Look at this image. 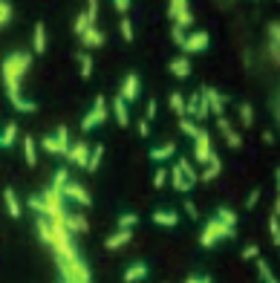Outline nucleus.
Instances as JSON below:
<instances>
[{
	"instance_id": "obj_1",
	"label": "nucleus",
	"mask_w": 280,
	"mask_h": 283,
	"mask_svg": "<svg viewBox=\"0 0 280 283\" xmlns=\"http://www.w3.org/2000/svg\"><path fill=\"white\" fill-rule=\"evenodd\" d=\"M29 64H32V55L29 52H15V55H9V58L3 61V84H6L9 98H18L21 95V78L29 70Z\"/></svg>"
},
{
	"instance_id": "obj_2",
	"label": "nucleus",
	"mask_w": 280,
	"mask_h": 283,
	"mask_svg": "<svg viewBox=\"0 0 280 283\" xmlns=\"http://www.w3.org/2000/svg\"><path fill=\"white\" fill-rule=\"evenodd\" d=\"M234 237H237V231H234L231 225H222L220 220H211V223L202 228L199 246H202V248H211V246H217L220 240H234Z\"/></svg>"
},
{
	"instance_id": "obj_3",
	"label": "nucleus",
	"mask_w": 280,
	"mask_h": 283,
	"mask_svg": "<svg viewBox=\"0 0 280 283\" xmlns=\"http://www.w3.org/2000/svg\"><path fill=\"white\" fill-rule=\"evenodd\" d=\"M58 271H61V283H90V269L84 260H70L58 257Z\"/></svg>"
},
{
	"instance_id": "obj_4",
	"label": "nucleus",
	"mask_w": 280,
	"mask_h": 283,
	"mask_svg": "<svg viewBox=\"0 0 280 283\" xmlns=\"http://www.w3.org/2000/svg\"><path fill=\"white\" fill-rule=\"evenodd\" d=\"M202 101H205V107H208L211 113H214V116H222V107H225V98H222L220 93H217V90H214V87H202Z\"/></svg>"
},
{
	"instance_id": "obj_5",
	"label": "nucleus",
	"mask_w": 280,
	"mask_h": 283,
	"mask_svg": "<svg viewBox=\"0 0 280 283\" xmlns=\"http://www.w3.org/2000/svg\"><path fill=\"white\" fill-rule=\"evenodd\" d=\"M67 200H72V202H78V205H90L93 202V197L84 191V185H78V182H67L64 185V191H61Z\"/></svg>"
},
{
	"instance_id": "obj_6",
	"label": "nucleus",
	"mask_w": 280,
	"mask_h": 283,
	"mask_svg": "<svg viewBox=\"0 0 280 283\" xmlns=\"http://www.w3.org/2000/svg\"><path fill=\"white\" fill-rule=\"evenodd\" d=\"M118 98H121L124 104L139 98V75H136V72H127V75H124V84H121V95H118Z\"/></svg>"
},
{
	"instance_id": "obj_7",
	"label": "nucleus",
	"mask_w": 280,
	"mask_h": 283,
	"mask_svg": "<svg viewBox=\"0 0 280 283\" xmlns=\"http://www.w3.org/2000/svg\"><path fill=\"white\" fill-rule=\"evenodd\" d=\"M194 142H197V145H194V156H197V162H208L211 154H214V148H211L214 142H211V136L205 133V130H202V133H199Z\"/></svg>"
},
{
	"instance_id": "obj_8",
	"label": "nucleus",
	"mask_w": 280,
	"mask_h": 283,
	"mask_svg": "<svg viewBox=\"0 0 280 283\" xmlns=\"http://www.w3.org/2000/svg\"><path fill=\"white\" fill-rule=\"evenodd\" d=\"M205 47H208V32H194V35L185 38L182 52H202Z\"/></svg>"
},
{
	"instance_id": "obj_9",
	"label": "nucleus",
	"mask_w": 280,
	"mask_h": 283,
	"mask_svg": "<svg viewBox=\"0 0 280 283\" xmlns=\"http://www.w3.org/2000/svg\"><path fill=\"white\" fill-rule=\"evenodd\" d=\"M67 159H70V162H75V165L87 168V159H90V145H87V142H78V145H72L70 154H67Z\"/></svg>"
},
{
	"instance_id": "obj_10",
	"label": "nucleus",
	"mask_w": 280,
	"mask_h": 283,
	"mask_svg": "<svg viewBox=\"0 0 280 283\" xmlns=\"http://www.w3.org/2000/svg\"><path fill=\"white\" fill-rule=\"evenodd\" d=\"M148 263H142V260H136L133 266H130L127 271H124V283H136V280H145L148 277Z\"/></svg>"
},
{
	"instance_id": "obj_11",
	"label": "nucleus",
	"mask_w": 280,
	"mask_h": 283,
	"mask_svg": "<svg viewBox=\"0 0 280 283\" xmlns=\"http://www.w3.org/2000/svg\"><path fill=\"white\" fill-rule=\"evenodd\" d=\"M64 228L67 231H87L90 225H87V220H84L81 214H67L64 217Z\"/></svg>"
},
{
	"instance_id": "obj_12",
	"label": "nucleus",
	"mask_w": 280,
	"mask_h": 283,
	"mask_svg": "<svg viewBox=\"0 0 280 283\" xmlns=\"http://www.w3.org/2000/svg\"><path fill=\"white\" fill-rule=\"evenodd\" d=\"M81 41H84V47H101V44H104V32L95 29V26H90V29L81 35Z\"/></svg>"
},
{
	"instance_id": "obj_13",
	"label": "nucleus",
	"mask_w": 280,
	"mask_h": 283,
	"mask_svg": "<svg viewBox=\"0 0 280 283\" xmlns=\"http://www.w3.org/2000/svg\"><path fill=\"white\" fill-rule=\"evenodd\" d=\"M55 145H58V154H61V156L70 154V130L64 127V124H61L58 133H55Z\"/></svg>"
},
{
	"instance_id": "obj_14",
	"label": "nucleus",
	"mask_w": 280,
	"mask_h": 283,
	"mask_svg": "<svg viewBox=\"0 0 280 283\" xmlns=\"http://www.w3.org/2000/svg\"><path fill=\"white\" fill-rule=\"evenodd\" d=\"M3 200H6V208H9V217H21V202H18V194L12 188L3 191Z\"/></svg>"
},
{
	"instance_id": "obj_15",
	"label": "nucleus",
	"mask_w": 280,
	"mask_h": 283,
	"mask_svg": "<svg viewBox=\"0 0 280 283\" xmlns=\"http://www.w3.org/2000/svg\"><path fill=\"white\" fill-rule=\"evenodd\" d=\"M211 168H205V174H202V179H205V182H211V179H217L220 177V171H222V162H220V156L217 154H211Z\"/></svg>"
},
{
	"instance_id": "obj_16",
	"label": "nucleus",
	"mask_w": 280,
	"mask_h": 283,
	"mask_svg": "<svg viewBox=\"0 0 280 283\" xmlns=\"http://www.w3.org/2000/svg\"><path fill=\"white\" fill-rule=\"evenodd\" d=\"M171 72H174L176 78H188L191 75V64L185 58H174L171 61Z\"/></svg>"
},
{
	"instance_id": "obj_17",
	"label": "nucleus",
	"mask_w": 280,
	"mask_h": 283,
	"mask_svg": "<svg viewBox=\"0 0 280 283\" xmlns=\"http://www.w3.org/2000/svg\"><path fill=\"white\" fill-rule=\"evenodd\" d=\"M35 52H47V26L44 24H35Z\"/></svg>"
},
{
	"instance_id": "obj_18",
	"label": "nucleus",
	"mask_w": 280,
	"mask_h": 283,
	"mask_svg": "<svg viewBox=\"0 0 280 283\" xmlns=\"http://www.w3.org/2000/svg\"><path fill=\"white\" fill-rule=\"evenodd\" d=\"M130 237H133L130 231H116L113 237H107L104 240V246L107 248H118V246H124V243H130Z\"/></svg>"
},
{
	"instance_id": "obj_19",
	"label": "nucleus",
	"mask_w": 280,
	"mask_h": 283,
	"mask_svg": "<svg viewBox=\"0 0 280 283\" xmlns=\"http://www.w3.org/2000/svg\"><path fill=\"white\" fill-rule=\"evenodd\" d=\"M67 182H70V171H67V168H58V171H55V177H52V185H49V188H52V191H64Z\"/></svg>"
},
{
	"instance_id": "obj_20",
	"label": "nucleus",
	"mask_w": 280,
	"mask_h": 283,
	"mask_svg": "<svg viewBox=\"0 0 280 283\" xmlns=\"http://www.w3.org/2000/svg\"><path fill=\"white\" fill-rule=\"evenodd\" d=\"M113 113H116V121L121 124V127H124V124L130 121V116H127V104H124L121 98H116V101H113Z\"/></svg>"
},
{
	"instance_id": "obj_21",
	"label": "nucleus",
	"mask_w": 280,
	"mask_h": 283,
	"mask_svg": "<svg viewBox=\"0 0 280 283\" xmlns=\"http://www.w3.org/2000/svg\"><path fill=\"white\" fill-rule=\"evenodd\" d=\"M38 237H41V243H44V246H52V228L47 225V217H41V220H38Z\"/></svg>"
},
{
	"instance_id": "obj_22",
	"label": "nucleus",
	"mask_w": 280,
	"mask_h": 283,
	"mask_svg": "<svg viewBox=\"0 0 280 283\" xmlns=\"http://www.w3.org/2000/svg\"><path fill=\"white\" fill-rule=\"evenodd\" d=\"M153 223L156 225H176L179 223V217H176L174 211H156L153 214Z\"/></svg>"
},
{
	"instance_id": "obj_23",
	"label": "nucleus",
	"mask_w": 280,
	"mask_h": 283,
	"mask_svg": "<svg viewBox=\"0 0 280 283\" xmlns=\"http://www.w3.org/2000/svg\"><path fill=\"white\" fill-rule=\"evenodd\" d=\"M24 156H26V165H35V162H38L35 139H32V136H26V139H24Z\"/></svg>"
},
{
	"instance_id": "obj_24",
	"label": "nucleus",
	"mask_w": 280,
	"mask_h": 283,
	"mask_svg": "<svg viewBox=\"0 0 280 283\" xmlns=\"http://www.w3.org/2000/svg\"><path fill=\"white\" fill-rule=\"evenodd\" d=\"M174 154H176V145H171V142H168L165 148H153V151H151V159H156V162H159V159H168V156H174Z\"/></svg>"
},
{
	"instance_id": "obj_25",
	"label": "nucleus",
	"mask_w": 280,
	"mask_h": 283,
	"mask_svg": "<svg viewBox=\"0 0 280 283\" xmlns=\"http://www.w3.org/2000/svg\"><path fill=\"white\" fill-rule=\"evenodd\" d=\"M12 107H15V110H21V113H35V110H38L35 101H29V98H21V95H18V98H12Z\"/></svg>"
},
{
	"instance_id": "obj_26",
	"label": "nucleus",
	"mask_w": 280,
	"mask_h": 283,
	"mask_svg": "<svg viewBox=\"0 0 280 283\" xmlns=\"http://www.w3.org/2000/svg\"><path fill=\"white\" fill-rule=\"evenodd\" d=\"M214 220H220L222 225H231L234 228V223H237V214L231 211V208H217V217Z\"/></svg>"
},
{
	"instance_id": "obj_27",
	"label": "nucleus",
	"mask_w": 280,
	"mask_h": 283,
	"mask_svg": "<svg viewBox=\"0 0 280 283\" xmlns=\"http://www.w3.org/2000/svg\"><path fill=\"white\" fill-rule=\"evenodd\" d=\"M101 159H104V148L95 145V151L90 154V159H87V171H95V168L101 165Z\"/></svg>"
},
{
	"instance_id": "obj_28",
	"label": "nucleus",
	"mask_w": 280,
	"mask_h": 283,
	"mask_svg": "<svg viewBox=\"0 0 280 283\" xmlns=\"http://www.w3.org/2000/svg\"><path fill=\"white\" fill-rule=\"evenodd\" d=\"M176 165H179V171H182V177H185V182H188V185H194V182L199 179V177H197V171H194V168L188 165L185 159H179Z\"/></svg>"
},
{
	"instance_id": "obj_29",
	"label": "nucleus",
	"mask_w": 280,
	"mask_h": 283,
	"mask_svg": "<svg viewBox=\"0 0 280 283\" xmlns=\"http://www.w3.org/2000/svg\"><path fill=\"white\" fill-rule=\"evenodd\" d=\"M168 101H171V107H174V113L185 116V98H182V93H171L168 95Z\"/></svg>"
},
{
	"instance_id": "obj_30",
	"label": "nucleus",
	"mask_w": 280,
	"mask_h": 283,
	"mask_svg": "<svg viewBox=\"0 0 280 283\" xmlns=\"http://www.w3.org/2000/svg\"><path fill=\"white\" fill-rule=\"evenodd\" d=\"M179 130H182V133H185V136H191V139H197L199 133H202V130H199L197 124H194V121H188L185 116H182V121H179Z\"/></svg>"
},
{
	"instance_id": "obj_31",
	"label": "nucleus",
	"mask_w": 280,
	"mask_h": 283,
	"mask_svg": "<svg viewBox=\"0 0 280 283\" xmlns=\"http://www.w3.org/2000/svg\"><path fill=\"white\" fill-rule=\"evenodd\" d=\"M136 223H139L136 214H121V217H118V231H130Z\"/></svg>"
},
{
	"instance_id": "obj_32",
	"label": "nucleus",
	"mask_w": 280,
	"mask_h": 283,
	"mask_svg": "<svg viewBox=\"0 0 280 283\" xmlns=\"http://www.w3.org/2000/svg\"><path fill=\"white\" fill-rule=\"evenodd\" d=\"M182 12H188V3H185V0H174V3H168V15H171L174 21H176V18H179Z\"/></svg>"
},
{
	"instance_id": "obj_33",
	"label": "nucleus",
	"mask_w": 280,
	"mask_h": 283,
	"mask_svg": "<svg viewBox=\"0 0 280 283\" xmlns=\"http://www.w3.org/2000/svg\"><path fill=\"white\" fill-rule=\"evenodd\" d=\"M15 136H18V124H6V130H3V136H0V142H3V148H9L15 142Z\"/></svg>"
},
{
	"instance_id": "obj_34",
	"label": "nucleus",
	"mask_w": 280,
	"mask_h": 283,
	"mask_svg": "<svg viewBox=\"0 0 280 283\" xmlns=\"http://www.w3.org/2000/svg\"><path fill=\"white\" fill-rule=\"evenodd\" d=\"M101 121H98V116H95V110H90L87 116L81 118V130H93V127H98Z\"/></svg>"
},
{
	"instance_id": "obj_35",
	"label": "nucleus",
	"mask_w": 280,
	"mask_h": 283,
	"mask_svg": "<svg viewBox=\"0 0 280 283\" xmlns=\"http://www.w3.org/2000/svg\"><path fill=\"white\" fill-rule=\"evenodd\" d=\"M268 231H271V243L280 246V225H277V214H271V220H268Z\"/></svg>"
},
{
	"instance_id": "obj_36",
	"label": "nucleus",
	"mask_w": 280,
	"mask_h": 283,
	"mask_svg": "<svg viewBox=\"0 0 280 283\" xmlns=\"http://www.w3.org/2000/svg\"><path fill=\"white\" fill-rule=\"evenodd\" d=\"M174 188H176V191H191V185L185 182V177H182V171H179V165L174 168Z\"/></svg>"
},
{
	"instance_id": "obj_37",
	"label": "nucleus",
	"mask_w": 280,
	"mask_h": 283,
	"mask_svg": "<svg viewBox=\"0 0 280 283\" xmlns=\"http://www.w3.org/2000/svg\"><path fill=\"white\" fill-rule=\"evenodd\" d=\"M26 205H29L32 211H38V214H47V202H44V197H29Z\"/></svg>"
},
{
	"instance_id": "obj_38",
	"label": "nucleus",
	"mask_w": 280,
	"mask_h": 283,
	"mask_svg": "<svg viewBox=\"0 0 280 283\" xmlns=\"http://www.w3.org/2000/svg\"><path fill=\"white\" fill-rule=\"evenodd\" d=\"M90 75H93V58L81 52V78H90Z\"/></svg>"
},
{
	"instance_id": "obj_39",
	"label": "nucleus",
	"mask_w": 280,
	"mask_h": 283,
	"mask_svg": "<svg viewBox=\"0 0 280 283\" xmlns=\"http://www.w3.org/2000/svg\"><path fill=\"white\" fill-rule=\"evenodd\" d=\"M257 269H260V277H263L266 283L274 280V274H271V269H268V263H266V260H257Z\"/></svg>"
},
{
	"instance_id": "obj_40",
	"label": "nucleus",
	"mask_w": 280,
	"mask_h": 283,
	"mask_svg": "<svg viewBox=\"0 0 280 283\" xmlns=\"http://www.w3.org/2000/svg\"><path fill=\"white\" fill-rule=\"evenodd\" d=\"M93 110H95V116H98V121H104V118H107V104H104V98H101V95L95 98Z\"/></svg>"
},
{
	"instance_id": "obj_41",
	"label": "nucleus",
	"mask_w": 280,
	"mask_h": 283,
	"mask_svg": "<svg viewBox=\"0 0 280 283\" xmlns=\"http://www.w3.org/2000/svg\"><path fill=\"white\" fill-rule=\"evenodd\" d=\"M118 29H121V38H124V41H133V24H130L127 18H121Z\"/></svg>"
},
{
	"instance_id": "obj_42",
	"label": "nucleus",
	"mask_w": 280,
	"mask_h": 283,
	"mask_svg": "<svg viewBox=\"0 0 280 283\" xmlns=\"http://www.w3.org/2000/svg\"><path fill=\"white\" fill-rule=\"evenodd\" d=\"M87 29H90V18H87V15H78V18H75V32L84 35Z\"/></svg>"
},
{
	"instance_id": "obj_43",
	"label": "nucleus",
	"mask_w": 280,
	"mask_h": 283,
	"mask_svg": "<svg viewBox=\"0 0 280 283\" xmlns=\"http://www.w3.org/2000/svg\"><path fill=\"white\" fill-rule=\"evenodd\" d=\"M191 24H194V15H191V9H188V12H182L179 18H176V24H174V26L185 29V26H191Z\"/></svg>"
},
{
	"instance_id": "obj_44",
	"label": "nucleus",
	"mask_w": 280,
	"mask_h": 283,
	"mask_svg": "<svg viewBox=\"0 0 280 283\" xmlns=\"http://www.w3.org/2000/svg\"><path fill=\"white\" fill-rule=\"evenodd\" d=\"M268 44H280V24H268Z\"/></svg>"
},
{
	"instance_id": "obj_45",
	"label": "nucleus",
	"mask_w": 280,
	"mask_h": 283,
	"mask_svg": "<svg viewBox=\"0 0 280 283\" xmlns=\"http://www.w3.org/2000/svg\"><path fill=\"white\" fill-rule=\"evenodd\" d=\"M9 18H12V3H0V26L9 24Z\"/></svg>"
},
{
	"instance_id": "obj_46",
	"label": "nucleus",
	"mask_w": 280,
	"mask_h": 283,
	"mask_svg": "<svg viewBox=\"0 0 280 283\" xmlns=\"http://www.w3.org/2000/svg\"><path fill=\"white\" fill-rule=\"evenodd\" d=\"M197 110H199V95H191L185 101V113H191V116H197Z\"/></svg>"
},
{
	"instance_id": "obj_47",
	"label": "nucleus",
	"mask_w": 280,
	"mask_h": 283,
	"mask_svg": "<svg viewBox=\"0 0 280 283\" xmlns=\"http://www.w3.org/2000/svg\"><path fill=\"white\" fill-rule=\"evenodd\" d=\"M240 118H243L245 127H251V124H254V121H251V107H248V104H240Z\"/></svg>"
},
{
	"instance_id": "obj_48",
	"label": "nucleus",
	"mask_w": 280,
	"mask_h": 283,
	"mask_svg": "<svg viewBox=\"0 0 280 283\" xmlns=\"http://www.w3.org/2000/svg\"><path fill=\"white\" fill-rule=\"evenodd\" d=\"M225 139H228V145H231V148H240V145H243V136H240V133H234V130H228V133H225Z\"/></svg>"
},
{
	"instance_id": "obj_49",
	"label": "nucleus",
	"mask_w": 280,
	"mask_h": 283,
	"mask_svg": "<svg viewBox=\"0 0 280 283\" xmlns=\"http://www.w3.org/2000/svg\"><path fill=\"white\" fill-rule=\"evenodd\" d=\"M165 179H168V171H165V168H159V171L153 174V185H156V188H162Z\"/></svg>"
},
{
	"instance_id": "obj_50",
	"label": "nucleus",
	"mask_w": 280,
	"mask_h": 283,
	"mask_svg": "<svg viewBox=\"0 0 280 283\" xmlns=\"http://www.w3.org/2000/svg\"><path fill=\"white\" fill-rule=\"evenodd\" d=\"M185 283H211V277L208 274H188Z\"/></svg>"
},
{
	"instance_id": "obj_51",
	"label": "nucleus",
	"mask_w": 280,
	"mask_h": 283,
	"mask_svg": "<svg viewBox=\"0 0 280 283\" xmlns=\"http://www.w3.org/2000/svg\"><path fill=\"white\" fill-rule=\"evenodd\" d=\"M171 38H174V41H176V44H179V47L185 44V32H182L179 26H174V29H171Z\"/></svg>"
},
{
	"instance_id": "obj_52",
	"label": "nucleus",
	"mask_w": 280,
	"mask_h": 283,
	"mask_svg": "<svg viewBox=\"0 0 280 283\" xmlns=\"http://www.w3.org/2000/svg\"><path fill=\"white\" fill-rule=\"evenodd\" d=\"M87 18H90V26H93L95 18H98V3H95V0L90 3V9H87Z\"/></svg>"
},
{
	"instance_id": "obj_53",
	"label": "nucleus",
	"mask_w": 280,
	"mask_h": 283,
	"mask_svg": "<svg viewBox=\"0 0 280 283\" xmlns=\"http://www.w3.org/2000/svg\"><path fill=\"white\" fill-rule=\"evenodd\" d=\"M257 254H260V248L257 246H245L243 248V260H251V257H257Z\"/></svg>"
},
{
	"instance_id": "obj_54",
	"label": "nucleus",
	"mask_w": 280,
	"mask_h": 283,
	"mask_svg": "<svg viewBox=\"0 0 280 283\" xmlns=\"http://www.w3.org/2000/svg\"><path fill=\"white\" fill-rule=\"evenodd\" d=\"M257 200H260V191H251V194H248V200H245V208H254Z\"/></svg>"
},
{
	"instance_id": "obj_55",
	"label": "nucleus",
	"mask_w": 280,
	"mask_h": 283,
	"mask_svg": "<svg viewBox=\"0 0 280 283\" xmlns=\"http://www.w3.org/2000/svg\"><path fill=\"white\" fill-rule=\"evenodd\" d=\"M113 6H116V12H121V15H124V12L130 9V3H127V0H116Z\"/></svg>"
},
{
	"instance_id": "obj_56",
	"label": "nucleus",
	"mask_w": 280,
	"mask_h": 283,
	"mask_svg": "<svg viewBox=\"0 0 280 283\" xmlns=\"http://www.w3.org/2000/svg\"><path fill=\"white\" fill-rule=\"evenodd\" d=\"M145 116H148V118H153V116H156V101H153V98L148 101V110H145Z\"/></svg>"
},
{
	"instance_id": "obj_57",
	"label": "nucleus",
	"mask_w": 280,
	"mask_h": 283,
	"mask_svg": "<svg viewBox=\"0 0 280 283\" xmlns=\"http://www.w3.org/2000/svg\"><path fill=\"white\" fill-rule=\"evenodd\" d=\"M217 127H220L222 133H228V130H231V124H228V121H225V118L220 116V118H217Z\"/></svg>"
},
{
	"instance_id": "obj_58",
	"label": "nucleus",
	"mask_w": 280,
	"mask_h": 283,
	"mask_svg": "<svg viewBox=\"0 0 280 283\" xmlns=\"http://www.w3.org/2000/svg\"><path fill=\"white\" fill-rule=\"evenodd\" d=\"M185 211H188V217H199V214H197V205H194V202H185Z\"/></svg>"
},
{
	"instance_id": "obj_59",
	"label": "nucleus",
	"mask_w": 280,
	"mask_h": 283,
	"mask_svg": "<svg viewBox=\"0 0 280 283\" xmlns=\"http://www.w3.org/2000/svg\"><path fill=\"white\" fill-rule=\"evenodd\" d=\"M151 133V127H148V121H139V136H148Z\"/></svg>"
},
{
	"instance_id": "obj_60",
	"label": "nucleus",
	"mask_w": 280,
	"mask_h": 283,
	"mask_svg": "<svg viewBox=\"0 0 280 283\" xmlns=\"http://www.w3.org/2000/svg\"><path fill=\"white\" fill-rule=\"evenodd\" d=\"M0 148H3V142H0Z\"/></svg>"
},
{
	"instance_id": "obj_61",
	"label": "nucleus",
	"mask_w": 280,
	"mask_h": 283,
	"mask_svg": "<svg viewBox=\"0 0 280 283\" xmlns=\"http://www.w3.org/2000/svg\"><path fill=\"white\" fill-rule=\"evenodd\" d=\"M271 283H277V280H271Z\"/></svg>"
}]
</instances>
